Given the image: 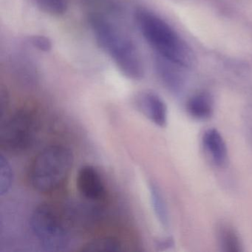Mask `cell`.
Wrapping results in <instances>:
<instances>
[{"label": "cell", "mask_w": 252, "mask_h": 252, "mask_svg": "<svg viewBox=\"0 0 252 252\" xmlns=\"http://www.w3.org/2000/svg\"><path fill=\"white\" fill-rule=\"evenodd\" d=\"M88 20L97 43L121 73L131 80L142 79L144 76L142 58L127 32L105 11H91Z\"/></svg>", "instance_id": "cell-1"}, {"label": "cell", "mask_w": 252, "mask_h": 252, "mask_svg": "<svg viewBox=\"0 0 252 252\" xmlns=\"http://www.w3.org/2000/svg\"><path fill=\"white\" fill-rule=\"evenodd\" d=\"M135 20L143 37L158 57L186 70L194 67L196 63L194 51L167 22L144 8L137 9Z\"/></svg>", "instance_id": "cell-2"}, {"label": "cell", "mask_w": 252, "mask_h": 252, "mask_svg": "<svg viewBox=\"0 0 252 252\" xmlns=\"http://www.w3.org/2000/svg\"><path fill=\"white\" fill-rule=\"evenodd\" d=\"M74 156L68 147L53 145L36 156L29 172L33 188L39 192H51L64 182L73 167Z\"/></svg>", "instance_id": "cell-3"}, {"label": "cell", "mask_w": 252, "mask_h": 252, "mask_svg": "<svg viewBox=\"0 0 252 252\" xmlns=\"http://www.w3.org/2000/svg\"><path fill=\"white\" fill-rule=\"evenodd\" d=\"M70 225L64 210L50 203L39 205L31 218L32 231L45 252L67 250L71 242Z\"/></svg>", "instance_id": "cell-4"}, {"label": "cell", "mask_w": 252, "mask_h": 252, "mask_svg": "<svg viewBox=\"0 0 252 252\" xmlns=\"http://www.w3.org/2000/svg\"><path fill=\"white\" fill-rule=\"evenodd\" d=\"M38 130L35 113L29 109H20L1 123L0 145L10 153H24L33 147Z\"/></svg>", "instance_id": "cell-5"}, {"label": "cell", "mask_w": 252, "mask_h": 252, "mask_svg": "<svg viewBox=\"0 0 252 252\" xmlns=\"http://www.w3.org/2000/svg\"><path fill=\"white\" fill-rule=\"evenodd\" d=\"M76 186L82 197L91 202H99L106 197V187L99 172L94 166H82L76 177Z\"/></svg>", "instance_id": "cell-6"}, {"label": "cell", "mask_w": 252, "mask_h": 252, "mask_svg": "<svg viewBox=\"0 0 252 252\" xmlns=\"http://www.w3.org/2000/svg\"><path fill=\"white\" fill-rule=\"evenodd\" d=\"M138 110L150 122L160 127H164L167 124L168 109L163 98L151 91L142 93L136 100Z\"/></svg>", "instance_id": "cell-7"}, {"label": "cell", "mask_w": 252, "mask_h": 252, "mask_svg": "<svg viewBox=\"0 0 252 252\" xmlns=\"http://www.w3.org/2000/svg\"><path fill=\"white\" fill-rule=\"evenodd\" d=\"M202 145L215 166L226 167L228 163V147L223 137L216 128H209L203 132Z\"/></svg>", "instance_id": "cell-8"}, {"label": "cell", "mask_w": 252, "mask_h": 252, "mask_svg": "<svg viewBox=\"0 0 252 252\" xmlns=\"http://www.w3.org/2000/svg\"><path fill=\"white\" fill-rule=\"evenodd\" d=\"M156 67L162 83L170 92L175 94L182 92L186 84L184 73L186 69L159 57L156 60Z\"/></svg>", "instance_id": "cell-9"}, {"label": "cell", "mask_w": 252, "mask_h": 252, "mask_svg": "<svg viewBox=\"0 0 252 252\" xmlns=\"http://www.w3.org/2000/svg\"><path fill=\"white\" fill-rule=\"evenodd\" d=\"M188 114L197 121H206L213 116L215 100L208 91L196 93L189 98L187 103Z\"/></svg>", "instance_id": "cell-10"}, {"label": "cell", "mask_w": 252, "mask_h": 252, "mask_svg": "<svg viewBox=\"0 0 252 252\" xmlns=\"http://www.w3.org/2000/svg\"><path fill=\"white\" fill-rule=\"evenodd\" d=\"M216 236L221 252H242L244 251L240 234L232 225L221 222L217 227Z\"/></svg>", "instance_id": "cell-11"}, {"label": "cell", "mask_w": 252, "mask_h": 252, "mask_svg": "<svg viewBox=\"0 0 252 252\" xmlns=\"http://www.w3.org/2000/svg\"><path fill=\"white\" fill-rule=\"evenodd\" d=\"M150 200L155 215L160 225L164 228L169 225V214L167 204L165 200L163 194L158 186L154 182H150Z\"/></svg>", "instance_id": "cell-12"}, {"label": "cell", "mask_w": 252, "mask_h": 252, "mask_svg": "<svg viewBox=\"0 0 252 252\" xmlns=\"http://www.w3.org/2000/svg\"><path fill=\"white\" fill-rule=\"evenodd\" d=\"M81 251L86 252H119L123 251V245L120 240L115 237H99L88 242Z\"/></svg>", "instance_id": "cell-13"}, {"label": "cell", "mask_w": 252, "mask_h": 252, "mask_svg": "<svg viewBox=\"0 0 252 252\" xmlns=\"http://www.w3.org/2000/svg\"><path fill=\"white\" fill-rule=\"evenodd\" d=\"M14 171L3 154L0 155V195L8 194L14 183Z\"/></svg>", "instance_id": "cell-14"}, {"label": "cell", "mask_w": 252, "mask_h": 252, "mask_svg": "<svg viewBox=\"0 0 252 252\" xmlns=\"http://www.w3.org/2000/svg\"><path fill=\"white\" fill-rule=\"evenodd\" d=\"M36 6L52 16L63 15L67 11L69 0H33Z\"/></svg>", "instance_id": "cell-15"}, {"label": "cell", "mask_w": 252, "mask_h": 252, "mask_svg": "<svg viewBox=\"0 0 252 252\" xmlns=\"http://www.w3.org/2000/svg\"><path fill=\"white\" fill-rule=\"evenodd\" d=\"M31 45L42 52H48L52 49V42L48 37L42 35H34L29 38Z\"/></svg>", "instance_id": "cell-16"}, {"label": "cell", "mask_w": 252, "mask_h": 252, "mask_svg": "<svg viewBox=\"0 0 252 252\" xmlns=\"http://www.w3.org/2000/svg\"><path fill=\"white\" fill-rule=\"evenodd\" d=\"M118 0H86L88 3L95 5V8L101 6L98 11H106L107 10L113 11L116 7Z\"/></svg>", "instance_id": "cell-17"}, {"label": "cell", "mask_w": 252, "mask_h": 252, "mask_svg": "<svg viewBox=\"0 0 252 252\" xmlns=\"http://www.w3.org/2000/svg\"><path fill=\"white\" fill-rule=\"evenodd\" d=\"M175 246V241L172 237H162L156 241V247L158 251H166Z\"/></svg>", "instance_id": "cell-18"}, {"label": "cell", "mask_w": 252, "mask_h": 252, "mask_svg": "<svg viewBox=\"0 0 252 252\" xmlns=\"http://www.w3.org/2000/svg\"><path fill=\"white\" fill-rule=\"evenodd\" d=\"M8 106V95L6 91L4 89H1L0 91V116L1 119H3L5 112L7 111Z\"/></svg>", "instance_id": "cell-19"}, {"label": "cell", "mask_w": 252, "mask_h": 252, "mask_svg": "<svg viewBox=\"0 0 252 252\" xmlns=\"http://www.w3.org/2000/svg\"><path fill=\"white\" fill-rule=\"evenodd\" d=\"M244 118L246 130L252 140V107L246 110Z\"/></svg>", "instance_id": "cell-20"}]
</instances>
